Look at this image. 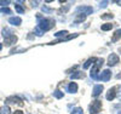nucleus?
I'll use <instances>...</instances> for the list:
<instances>
[{
    "label": "nucleus",
    "instance_id": "obj_10",
    "mask_svg": "<svg viewBox=\"0 0 121 114\" xmlns=\"http://www.w3.org/2000/svg\"><path fill=\"white\" fill-rule=\"evenodd\" d=\"M103 91V85H95L93 87V91H92V96L93 97H97L100 95V92Z\"/></svg>",
    "mask_w": 121,
    "mask_h": 114
},
{
    "label": "nucleus",
    "instance_id": "obj_17",
    "mask_svg": "<svg viewBox=\"0 0 121 114\" xmlns=\"http://www.w3.org/2000/svg\"><path fill=\"white\" fill-rule=\"evenodd\" d=\"M10 108L7 107V106H4V107H1L0 108V114H10Z\"/></svg>",
    "mask_w": 121,
    "mask_h": 114
},
{
    "label": "nucleus",
    "instance_id": "obj_25",
    "mask_svg": "<svg viewBox=\"0 0 121 114\" xmlns=\"http://www.w3.org/2000/svg\"><path fill=\"white\" fill-rule=\"evenodd\" d=\"M113 17H114L113 14H104V15H102V19H110Z\"/></svg>",
    "mask_w": 121,
    "mask_h": 114
},
{
    "label": "nucleus",
    "instance_id": "obj_30",
    "mask_svg": "<svg viewBox=\"0 0 121 114\" xmlns=\"http://www.w3.org/2000/svg\"><path fill=\"white\" fill-rule=\"evenodd\" d=\"M13 114H23V112H22V110H16Z\"/></svg>",
    "mask_w": 121,
    "mask_h": 114
},
{
    "label": "nucleus",
    "instance_id": "obj_8",
    "mask_svg": "<svg viewBox=\"0 0 121 114\" xmlns=\"http://www.w3.org/2000/svg\"><path fill=\"white\" fill-rule=\"evenodd\" d=\"M116 96V87H112V89H109L108 92H107V100L108 101H113Z\"/></svg>",
    "mask_w": 121,
    "mask_h": 114
},
{
    "label": "nucleus",
    "instance_id": "obj_27",
    "mask_svg": "<svg viewBox=\"0 0 121 114\" xmlns=\"http://www.w3.org/2000/svg\"><path fill=\"white\" fill-rule=\"evenodd\" d=\"M85 18H86V16H80V17H78V18L75 19V23H79V22H82V21H85Z\"/></svg>",
    "mask_w": 121,
    "mask_h": 114
},
{
    "label": "nucleus",
    "instance_id": "obj_14",
    "mask_svg": "<svg viewBox=\"0 0 121 114\" xmlns=\"http://www.w3.org/2000/svg\"><path fill=\"white\" fill-rule=\"evenodd\" d=\"M97 61V58H95V57H91V58H88L87 61H86V63L84 64V69H87L91 64H93V62H96Z\"/></svg>",
    "mask_w": 121,
    "mask_h": 114
},
{
    "label": "nucleus",
    "instance_id": "obj_1",
    "mask_svg": "<svg viewBox=\"0 0 121 114\" xmlns=\"http://www.w3.org/2000/svg\"><path fill=\"white\" fill-rule=\"evenodd\" d=\"M53 26H55V21L52 18H41V19H39V22H38V27L41 29L44 33L46 30L51 29Z\"/></svg>",
    "mask_w": 121,
    "mask_h": 114
},
{
    "label": "nucleus",
    "instance_id": "obj_22",
    "mask_svg": "<svg viewBox=\"0 0 121 114\" xmlns=\"http://www.w3.org/2000/svg\"><path fill=\"white\" fill-rule=\"evenodd\" d=\"M67 34H68L67 30H60V32H57L55 35H56V36H62V38L64 36V38H65V36H67Z\"/></svg>",
    "mask_w": 121,
    "mask_h": 114
},
{
    "label": "nucleus",
    "instance_id": "obj_11",
    "mask_svg": "<svg viewBox=\"0 0 121 114\" xmlns=\"http://www.w3.org/2000/svg\"><path fill=\"white\" fill-rule=\"evenodd\" d=\"M9 23H11L12 26H19L22 23V19L19 17H10L9 18Z\"/></svg>",
    "mask_w": 121,
    "mask_h": 114
},
{
    "label": "nucleus",
    "instance_id": "obj_20",
    "mask_svg": "<svg viewBox=\"0 0 121 114\" xmlns=\"http://www.w3.org/2000/svg\"><path fill=\"white\" fill-rule=\"evenodd\" d=\"M15 9H16V11L18 12V14H24V7H22L21 5H15Z\"/></svg>",
    "mask_w": 121,
    "mask_h": 114
},
{
    "label": "nucleus",
    "instance_id": "obj_35",
    "mask_svg": "<svg viewBox=\"0 0 121 114\" xmlns=\"http://www.w3.org/2000/svg\"><path fill=\"white\" fill-rule=\"evenodd\" d=\"M119 114H121V113H119Z\"/></svg>",
    "mask_w": 121,
    "mask_h": 114
},
{
    "label": "nucleus",
    "instance_id": "obj_31",
    "mask_svg": "<svg viewBox=\"0 0 121 114\" xmlns=\"http://www.w3.org/2000/svg\"><path fill=\"white\" fill-rule=\"evenodd\" d=\"M116 78H117V79H120V78H121V74H117V75H116Z\"/></svg>",
    "mask_w": 121,
    "mask_h": 114
},
{
    "label": "nucleus",
    "instance_id": "obj_34",
    "mask_svg": "<svg viewBox=\"0 0 121 114\" xmlns=\"http://www.w3.org/2000/svg\"><path fill=\"white\" fill-rule=\"evenodd\" d=\"M119 51H120V52H121V47H120V49H119Z\"/></svg>",
    "mask_w": 121,
    "mask_h": 114
},
{
    "label": "nucleus",
    "instance_id": "obj_23",
    "mask_svg": "<svg viewBox=\"0 0 121 114\" xmlns=\"http://www.w3.org/2000/svg\"><path fill=\"white\" fill-rule=\"evenodd\" d=\"M70 114H84V110H82V108H80V107H78V108H75Z\"/></svg>",
    "mask_w": 121,
    "mask_h": 114
},
{
    "label": "nucleus",
    "instance_id": "obj_15",
    "mask_svg": "<svg viewBox=\"0 0 121 114\" xmlns=\"http://www.w3.org/2000/svg\"><path fill=\"white\" fill-rule=\"evenodd\" d=\"M120 38H121V29H117L116 32L114 33L113 38H112V41H114V43H115V41H117Z\"/></svg>",
    "mask_w": 121,
    "mask_h": 114
},
{
    "label": "nucleus",
    "instance_id": "obj_18",
    "mask_svg": "<svg viewBox=\"0 0 121 114\" xmlns=\"http://www.w3.org/2000/svg\"><path fill=\"white\" fill-rule=\"evenodd\" d=\"M113 26L114 24H112V23H105V24H102L100 28H102V30H110L113 28Z\"/></svg>",
    "mask_w": 121,
    "mask_h": 114
},
{
    "label": "nucleus",
    "instance_id": "obj_21",
    "mask_svg": "<svg viewBox=\"0 0 121 114\" xmlns=\"http://www.w3.org/2000/svg\"><path fill=\"white\" fill-rule=\"evenodd\" d=\"M53 96L56 98H62L63 97V92H60L59 90H56V91H53Z\"/></svg>",
    "mask_w": 121,
    "mask_h": 114
},
{
    "label": "nucleus",
    "instance_id": "obj_7",
    "mask_svg": "<svg viewBox=\"0 0 121 114\" xmlns=\"http://www.w3.org/2000/svg\"><path fill=\"white\" fill-rule=\"evenodd\" d=\"M110 78H112V72L109 69L103 70L102 74L99 75V80H102V81H108V80H110Z\"/></svg>",
    "mask_w": 121,
    "mask_h": 114
},
{
    "label": "nucleus",
    "instance_id": "obj_24",
    "mask_svg": "<svg viewBox=\"0 0 121 114\" xmlns=\"http://www.w3.org/2000/svg\"><path fill=\"white\" fill-rule=\"evenodd\" d=\"M34 32H35V34H36L38 36H41V35L44 34V32H43V30H41V29H40V28H39L38 26L35 27V29H34Z\"/></svg>",
    "mask_w": 121,
    "mask_h": 114
},
{
    "label": "nucleus",
    "instance_id": "obj_16",
    "mask_svg": "<svg viewBox=\"0 0 121 114\" xmlns=\"http://www.w3.org/2000/svg\"><path fill=\"white\" fill-rule=\"evenodd\" d=\"M3 35H4V38H9V36H11L13 34H12V30H10L7 28H4L3 29Z\"/></svg>",
    "mask_w": 121,
    "mask_h": 114
},
{
    "label": "nucleus",
    "instance_id": "obj_13",
    "mask_svg": "<svg viewBox=\"0 0 121 114\" xmlns=\"http://www.w3.org/2000/svg\"><path fill=\"white\" fill-rule=\"evenodd\" d=\"M70 78L72 79H84L85 73H82V72H75V73H73L72 75H70Z\"/></svg>",
    "mask_w": 121,
    "mask_h": 114
},
{
    "label": "nucleus",
    "instance_id": "obj_32",
    "mask_svg": "<svg viewBox=\"0 0 121 114\" xmlns=\"http://www.w3.org/2000/svg\"><path fill=\"white\" fill-rule=\"evenodd\" d=\"M3 49V44H0V50H1Z\"/></svg>",
    "mask_w": 121,
    "mask_h": 114
},
{
    "label": "nucleus",
    "instance_id": "obj_12",
    "mask_svg": "<svg viewBox=\"0 0 121 114\" xmlns=\"http://www.w3.org/2000/svg\"><path fill=\"white\" fill-rule=\"evenodd\" d=\"M68 92H70V94H75V92L78 91V85L75 84V82H70V84L68 85Z\"/></svg>",
    "mask_w": 121,
    "mask_h": 114
},
{
    "label": "nucleus",
    "instance_id": "obj_6",
    "mask_svg": "<svg viewBox=\"0 0 121 114\" xmlns=\"http://www.w3.org/2000/svg\"><path fill=\"white\" fill-rule=\"evenodd\" d=\"M119 61H120L119 56H117L116 54H112V55L108 57V64H109L110 67H113V66H115V64L119 63Z\"/></svg>",
    "mask_w": 121,
    "mask_h": 114
},
{
    "label": "nucleus",
    "instance_id": "obj_28",
    "mask_svg": "<svg viewBox=\"0 0 121 114\" xmlns=\"http://www.w3.org/2000/svg\"><path fill=\"white\" fill-rule=\"evenodd\" d=\"M9 4H10L9 0H7V1H0V5H1V6H6V5H9Z\"/></svg>",
    "mask_w": 121,
    "mask_h": 114
},
{
    "label": "nucleus",
    "instance_id": "obj_33",
    "mask_svg": "<svg viewBox=\"0 0 121 114\" xmlns=\"http://www.w3.org/2000/svg\"><path fill=\"white\" fill-rule=\"evenodd\" d=\"M116 3H117V4H120V5H121V1H116Z\"/></svg>",
    "mask_w": 121,
    "mask_h": 114
},
{
    "label": "nucleus",
    "instance_id": "obj_9",
    "mask_svg": "<svg viewBox=\"0 0 121 114\" xmlns=\"http://www.w3.org/2000/svg\"><path fill=\"white\" fill-rule=\"evenodd\" d=\"M16 41H17V36L16 35H11L9 38H5V45L6 46H11V45H13L16 43Z\"/></svg>",
    "mask_w": 121,
    "mask_h": 114
},
{
    "label": "nucleus",
    "instance_id": "obj_19",
    "mask_svg": "<svg viewBox=\"0 0 121 114\" xmlns=\"http://www.w3.org/2000/svg\"><path fill=\"white\" fill-rule=\"evenodd\" d=\"M0 14H6V15H11L12 11L10 10L9 7H3V9H0Z\"/></svg>",
    "mask_w": 121,
    "mask_h": 114
},
{
    "label": "nucleus",
    "instance_id": "obj_2",
    "mask_svg": "<svg viewBox=\"0 0 121 114\" xmlns=\"http://www.w3.org/2000/svg\"><path fill=\"white\" fill-rule=\"evenodd\" d=\"M103 58H98L97 61H96V63H95V66H93V68L91 69V78L92 79H95V80H99V75H98V70H99V68L102 67V64H103Z\"/></svg>",
    "mask_w": 121,
    "mask_h": 114
},
{
    "label": "nucleus",
    "instance_id": "obj_29",
    "mask_svg": "<svg viewBox=\"0 0 121 114\" xmlns=\"http://www.w3.org/2000/svg\"><path fill=\"white\" fill-rule=\"evenodd\" d=\"M107 4H108V1H103V3H100V7H107Z\"/></svg>",
    "mask_w": 121,
    "mask_h": 114
},
{
    "label": "nucleus",
    "instance_id": "obj_3",
    "mask_svg": "<svg viewBox=\"0 0 121 114\" xmlns=\"http://www.w3.org/2000/svg\"><path fill=\"white\" fill-rule=\"evenodd\" d=\"M100 108H102V102L100 101H93L92 102V105L90 106V113L91 114H97Z\"/></svg>",
    "mask_w": 121,
    "mask_h": 114
},
{
    "label": "nucleus",
    "instance_id": "obj_5",
    "mask_svg": "<svg viewBox=\"0 0 121 114\" xmlns=\"http://www.w3.org/2000/svg\"><path fill=\"white\" fill-rule=\"evenodd\" d=\"M6 103H7V105H19V106L23 105L22 100L19 97H17V96H11V97L6 98Z\"/></svg>",
    "mask_w": 121,
    "mask_h": 114
},
{
    "label": "nucleus",
    "instance_id": "obj_26",
    "mask_svg": "<svg viewBox=\"0 0 121 114\" xmlns=\"http://www.w3.org/2000/svg\"><path fill=\"white\" fill-rule=\"evenodd\" d=\"M43 11H44L45 14H51L53 10H52V9H50V7H47L46 5H44V6H43Z\"/></svg>",
    "mask_w": 121,
    "mask_h": 114
},
{
    "label": "nucleus",
    "instance_id": "obj_4",
    "mask_svg": "<svg viewBox=\"0 0 121 114\" xmlns=\"http://www.w3.org/2000/svg\"><path fill=\"white\" fill-rule=\"evenodd\" d=\"M76 11L78 12H82L84 16H87V15H91L93 12V9L91 7V6H79L76 9Z\"/></svg>",
    "mask_w": 121,
    "mask_h": 114
}]
</instances>
